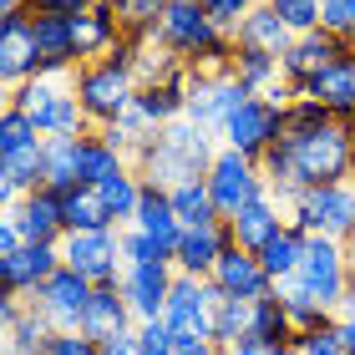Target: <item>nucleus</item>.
Here are the masks:
<instances>
[{"label": "nucleus", "instance_id": "6ab92c4d", "mask_svg": "<svg viewBox=\"0 0 355 355\" xmlns=\"http://www.w3.org/2000/svg\"><path fill=\"white\" fill-rule=\"evenodd\" d=\"M284 223H289V208H284V203H279V198H274V193L264 188L254 203H244V208H239V214L229 218V239H234L239 249L259 254V249L269 244V239L284 229Z\"/></svg>", "mask_w": 355, "mask_h": 355}, {"label": "nucleus", "instance_id": "ea45409f", "mask_svg": "<svg viewBox=\"0 0 355 355\" xmlns=\"http://www.w3.org/2000/svg\"><path fill=\"white\" fill-rule=\"evenodd\" d=\"M31 142H41V127L31 122L15 102H6V112H0V153H21V148H31Z\"/></svg>", "mask_w": 355, "mask_h": 355}, {"label": "nucleus", "instance_id": "72a5a7b5", "mask_svg": "<svg viewBox=\"0 0 355 355\" xmlns=\"http://www.w3.org/2000/svg\"><path fill=\"white\" fill-rule=\"evenodd\" d=\"M168 193H173V214H178L183 229H214V223H223V218H218V203H214V193H208L203 178L178 183V188H168Z\"/></svg>", "mask_w": 355, "mask_h": 355}, {"label": "nucleus", "instance_id": "423d86ee", "mask_svg": "<svg viewBox=\"0 0 355 355\" xmlns=\"http://www.w3.org/2000/svg\"><path fill=\"white\" fill-rule=\"evenodd\" d=\"M218 284L198 279V274H178L173 295H168V325L178 335V350L183 345H214V315H218Z\"/></svg>", "mask_w": 355, "mask_h": 355}, {"label": "nucleus", "instance_id": "c9c22d12", "mask_svg": "<svg viewBox=\"0 0 355 355\" xmlns=\"http://www.w3.org/2000/svg\"><path fill=\"white\" fill-rule=\"evenodd\" d=\"M249 340L274 345V350H284V345H295V340H300L295 325H289V315H284V300H279V295L254 300V325H249Z\"/></svg>", "mask_w": 355, "mask_h": 355}, {"label": "nucleus", "instance_id": "603ef678", "mask_svg": "<svg viewBox=\"0 0 355 355\" xmlns=\"http://www.w3.org/2000/svg\"><path fill=\"white\" fill-rule=\"evenodd\" d=\"M335 340L345 355H355V315H335Z\"/></svg>", "mask_w": 355, "mask_h": 355}, {"label": "nucleus", "instance_id": "412c9836", "mask_svg": "<svg viewBox=\"0 0 355 355\" xmlns=\"http://www.w3.org/2000/svg\"><path fill=\"white\" fill-rule=\"evenodd\" d=\"M36 46H41V76H71L82 67L71 15H41L36 10Z\"/></svg>", "mask_w": 355, "mask_h": 355}, {"label": "nucleus", "instance_id": "4be33fe9", "mask_svg": "<svg viewBox=\"0 0 355 355\" xmlns=\"http://www.w3.org/2000/svg\"><path fill=\"white\" fill-rule=\"evenodd\" d=\"M295 96H315V102H325L340 122H355V56H340L335 67L315 71Z\"/></svg>", "mask_w": 355, "mask_h": 355}, {"label": "nucleus", "instance_id": "cd10ccee", "mask_svg": "<svg viewBox=\"0 0 355 355\" xmlns=\"http://www.w3.org/2000/svg\"><path fill=\"white\" fill-rule=\"evenodd\" d=\"M127 168V153L122 148H112V142L102 132H82L76 137V183H107L112 173H122Z\"/></svg>", "mask_w": 355, "mask_h": 355}, {"label": "nucleus", "instance_id": "e433bc0d", "mask_svg": "<svg viewBox=\"0 0 355 355\" xmlns=\"http://www.w3.org/2000/svg\"><path fill=\"white\" fill-rule=\"evenodd\" d=\"M239 82H244L254 96H269L274 87L284 82V71H279V56H269V51H254V46H239L234 51V67H229Z\"/></svg>", "mask_w": 355, "mask_h": 355}, {"label": "nucleus", "instance_id": "49530a36", "mask_svg": "<svg viewBox=\"0 0 355 355\" xmlns=\"http://www.w3.org/2000/svg\"><path fill=\"white\" fill-rule=\"evenodd\" d=\"M203 10L214 15V21H218L223 31H234V26L254 10V0H203Z\"/></svg>", "mask_w": 355, "mask_h": 355}, {"label": "nucleus", "instance_id": "4c0bfd02", "mask_svg": "<svg viewBox=\"0 0 355 355\" xmlns=\"http://www.w3.org/2000/svg\"><path fill=\"white\" fill-rule=\"evenodd\" d=\"M249 325H254V300L223 295V300H218V315H214V345L229 350V345H239V340H249Z\"/></svg>", "mask_w": 355, "mask_h": 355}, {"label": "nucleus", "instance_id": "c03bdc74", "mask_svg": "<svg viewBox=\"0 0 355 355\" xmlns=\"http://www.w3.org/2000/svg\"><path fill=\"white\" fill-rule=\"evenodd\" d=\"M137 355H178V335L168 320H148L137 325Z\"/></svg>", "mask_w": 355, "mask_h": 355}, {"label": "nucleus", "instance_id": "0eeeda50", "mask_svg": "<svg viewBox=\"0 0 355 355\" xmlns=\"http://www.w3.org/2000/svg\"><path fill=\"white\" fill-rule=\"evenodd\" d=\"M289 223H300L304 234H325L350 244L355 239V183H320L304 188L295 203H289Z\"/></svg>", "mask_w": 355, "mask_h": 355}, {"label": "nucleus", "instance_id": "13d9d810", "mask_svg": "<svg viewBox=\"0 0 355 355\" xmlns=\"http://www.w3.org/2000/svg\"><path fill=\"white\" fill-rule=\"evenodd\" d=\"M0 355H26V350H15V345H6V350H0Z\"/></svg>", "mask_w": 355, "mask_h": 355}, {"label": "nucleus", "instance_id": "f3484780", "mask_svg": "<svg viewBox=\"0 0 355 355\" xmlns=\"http://www.w3.org/2000/svg\"><path fill=\"white\" fill-rule=\"evenodd\" d=\"M6 214L21 223L26 244H61V239H67V208H61V193L56 188L26 193L21 203H6Z\"/></svg>", "mask_w": 355, "mask_h": 355}, {"label": "nucleus", "instance_id": "9d476101", "mask_svg": "<svg viewBox=\"0 0 355 355\" xmlns=\"http://www.w3.org/2000/svg\"><path fill=\"white\" fill-rule=\"evenodd\" d=\"M208 193H214V203H218V218L229 223L244 203H254L264 193V173H259V157H244L239 148H218L214 157V168H208Z\"/></svg>", "mask_w": 355, "mask_h": 355}, {"label": "nucleus", "instance_id": "f03ea898", "mask_svg": "<svg viewBox=\"0 0 355 355\" xmlns=\"http://www.w3.org/2000/svg\"><path fill=\"white\" fill-rule=\"evenodd\" d=\"M132 46H137V36H127L112 56L87 61V67L71 71V92H76V102H82V112H87L92 132L122 122L127 112H132V102H137L142 82H137V71H132Z\"/></svg>", "mask_w": 355, "mask_h": 355}, {"label": "nucleus", "instance_id": "5701e85b", "mask_svg": "<svg viewBox=\"0 0 355 355\" xmlns=\"http://www.w3.org/2000/svg\"><path fill=\"white\" fill-rule=\"evenodd\" d=\"M56 335H61V325L41 310L36 300H21L15 320H0V340L15 345V350H26V355H46L56 345Z\"/></svg>", "mask_w": 355, "mask_h": 355}, {"label": "nucleus", "instance_id": "052dcab7", "mask_svg": "<svg viewBox=\"0 0 355 355\" xmlns=\"http://www.w3.org/2000/svg\"><path fill=\"white\" fill-rule=\"evenodd\" d=\"M350 183H355V168H350Z\"/></svg>", "mask_w": 355, "mask_h": 355}, {"label": "nucleus", "instance_id": "a211bd4d", "mask_svg": "<svg viewBox=\"0 0 355 355\" xmlns=\"http://www.w3.org/2000/svg\"><path fill=\"white\" fill-rule=\"evenodd\" d=\"M208 279L218 284V295H234V300H264V295H274V279H269V269L259 264V254H249L239 244H229L218 254V264H214Z\"/></svg>", "mask_w": 355, "mask_h": 355}, {"label": "nucleus", "instance_id": "473e14b6", "mask_svg": "<svg viewBox=\"0 0 355 355\" xmlns=\"http://www.w3.org/2000/svg\"><path fill=\"white\" fill-rule=\"evenodd\" d=\"M304 244H310V234L300 229V223H284L279 234L269 239V244L259 249V264L269 269V279L279 284V279H289V274L300 269V259H304Z\"/></svg>", "mask_w": 355, "mask_h": 355}, {"label": "nucleus", "instance_id": "c85d7f7f", "mask_svg": "<svg viewBox=\"0 0 355 355\" xmlns=\"http://www.w3.org/2000/svg\"><path fill=\"white\" fill-rule=\"evenodd\" d=\"M137 229L142 234H153L157 244H168V249H178V239H183V223H178V214H173V193L168 188H142V203H137Z\"/></svg>", "mask_w": 355, "mask_h": 355}, {"label": "nucleus", "instance_id": "dca6fc26", "mask_svg": "<svg viewBox=\"0 0 355 355\" xmlns=\"http://www.w3.org/2000/svg\"><path fill=\"white\" fill-rule=\"evenodd\" d=\"M173 279H178L173 264H127L122 295H127V304H132V320H137V325H148V320H163V315H168Z\"/></svg>", "mask_w": 355, "mask_h": 355}, {"label": "nucleus", "instance_id": "2eb2a0df", "mask_svg": "<svg viewBox=\"0 0 355 355\" xmlns=\"http://www.w3.org/2000/svg\"><path fill=\"white\" fill-rule=\"evenodd\" d=\"M56 269H61V244H26L15 254H0V284L15 300H31Z\"/></svg>", "mask_w": 355, "mask_h": 355}, {"label": "nucleus", "instance_id": "3c124183", "mask_svg": "<svg viewBox=\"0 0 355 355\" xmlns=\"http://www.w3.org/2000/svg\"><path fill=\"white\" fill-rule=\"evenodd\" d=\"M15 249H26V234H21V223L6 214L0 218V254H15Z\"/></svg>", "mask_w": 355, "mask_h": 355}, {"label": "nucleus", "instance_id": "bf43d9fd", "mask_svg": "<svg viewBox=\"0 0 355 355\" xmlns=\"http://www.w3.org/2000/svg\"><path fill=\"white\" fill-rule=\"evenodd\" d=\"M345 46H350V56H355V31H350V36H345Z\"/></svg>", "mask_w": 355, "mask_h": 355}, {"label": "nucleus", "instance_id": "e2e57ef3", "mask_svg": "<svg viewBox=\"0 0 355 355\" xmlns=\"http://www.w3.org/2000/svg\"><path fill=\"white\" fill-rule=\"evenodd\" d=\"M96 355H102V350H96Z\"/></svg>", "mask_w": 355, "mask_h": 355}, {"label": "nucleus", "instance_id": "a19ab883", "mask_svg": "<svg viewBox=\"0 0 355 355\" xmlns=\"http://www.w3.org/2000/svg\"><path fill=\"white\" fill-rule=\"evenodd\" d=\"M122 254H127V264H173V249L157 244L153 234H142L137 223L122 229Z\"/></svg>", "mask_w": 355, "mask_h": 355}, {"label": "nucleus", "instance_id": "a878e982", "mask_svg": "<svg viewBox=\"0 0 355 355\" xmlns=\"http://www.w3.org/2000/svg\"><path fill=\"white\" fill-rule=\"evenodd\" d=\"M41 178H46V137L21 153H0V193H6V203H21L26 193H36Z\"/></svg>", "mask_w": 355, "mask_h": 355}, {"label": "nucleus", "instance_id": "f8f14e48", "mask_svg": "<svg viewBox=\"0 0 355 355\" xmlns=\"http://www.w3.org/2000/svg\"><path fill=\"white\" fill-rule=\"evenodd\" d=\"M41 76V46H36V10H10L0 31V87L6 96Z\"/></svg>", "mask_w": 355, "mask_h": 355}, {"label": "nucleus", "instance_id": "1a4fd4ad", "mask_svg": "<svg viewBox=\"0 0 355 355\" xmlns=\"http://www.w3.org/2000/svg\"><path fill=\"white\" fill-rule=\"evenodd\" d=\"M61 264L87 274L92 284H122L127 254H122V229H87L61 239Z\"/></svg>", "mask_w": 355, "mask_h": 355}, {"label": "nucleus", "instance_id": "79ce46f5", "mask_svg": "<svg viewBox=\"0 0 355 355\" xmlns=\"http://www.w3.org/2000/svg\"><path fill=\"white\" fill-rule=\"evenodd\" d=\"M274 15L295 31V36H304V31H325L320 26V0H269Z\"/></svg>", "mask_w": 355, "mask_h": 355}, {"label": "nucleus", "instance_id": "ddd939ff", "mask_svg": "<svg viewBox=\"0 0 355 355\" xmlns=\"http://www.w3.org/2000/svg\"><path fill=\"white\" fill-rule=\"evenodd\" d=\"M92 295H96V284L87 279V274H76L71 264H61V269H56L51 279H46L36 295H31V300H36L61 330H82V315H87Z\"/></svg>", "mask_w": 355, "mask_h": 355}, {"label": "nucleus", "instance_id": "393cba45", "mask_svg": "<svg viewBox=\"0 0 355 355\" xmlns=\"http://www.w3.org/2000/svg\"><path fill=\"white\" fill-rule=\"evenodd\" d=\"M132 325L137 320H132V304H127L122 284H96V295H92L87 315H82V335L87 340H107V335L132 330Z\"/></svg>", "mask_w": 355, "mask_h": 355}, {"label": "nucleus", "instance_id": "bb28decb", "mask_svg": "<svg viewBox=\"0 0 355 355\" xmlns=\"http://www.w3.org/2000/svg\"><path fill=\"white\" fill-rule=\"evenodd\" d=\"M234 41H239V46H254V51H269V56H284L289 46H295V31L274 15L269 0H259V6H254L244 21L234 26Z\"/></svg>", "mask_w": 355, "mask_h": 355}, {"label": "nucleus", "instance_id": "8fccbe9b", "mask_svg": "<svg viewBox=\"0 0 355 355\" xmlns=\"http://www.w3.org/2000/svg\"><path fill=\"white\" fill-rule=\"evenodd\" d=\"M31 10H41V15H87L92 0H31Z\"/></svg>", "mask_w": 355, "mask_h": 355}, {"label": "nucleus", "instance_id": "864d4df0", "mask_svg": "<svg viewBox=\"0 0 355 355\" xmlns=\"http://www.w3.org/2000/svg\"><path fill=\"white\" fill-rule=\"evenodd\" d=\"M223 355H279L274 345H259V340H239V345H229Z\"/></svg>", "mask_w": 355, "mask_h": 355}, {"label": "nucleus", "instance_id": "09e8293b", "mask_svg": "<svg viewBox=\"0 0 355 355\" xmlns=\"http://www.w3.org/2000/svg\"><path fill=\"white\" fill-rule=\"evenodd\" d=\"M46 355H96V340H87L82 330H61L56 345L46 350Z\"/></svg>", "mask_w": 355, "mask_h": 355}, {"label": "nucleus", "instance_id": "aec40b11", "mask_svg": "<svg viewBox=\"0 0 355 355\" xmlns=\"http://www.w3.org/2000/svg\"><path fill=\"white\" fill-rule=\"evenodd\" d=\"M71 21H76V51H82V67H87V61L112 56L127 41V26H122V15H117V0H92V10L87 15H71Z\"/></svg>", "mask_w": 355, "mask_h": 355}, {"label": "nucleus", "instance_id": "6e6552de", "mask_svg": "<svg viewBox=\"0 0 355 355\" xmlns=\"http://www.w3.org/2000/svg\"><path fill=\"white\" fill-rule=\"evenodd\" d=\"M249 96L254 92L239 82L234 71H188V82H183V102H188L183 117L203 122L208 132H223V122H229Z\"/></svg>", "mask_w": 355, "mask_h": 355}, {"label": "nucleus", "instance_id": "39448f33", "mask_svg": "<svg viewBox=\"0 0 355 355\" xmlns=\"http://www.w3.org/2000/svg\"><path fill=\"white\" fill-rule=\"evenodd\" d=\"M295 279H300V289H304L315 304H325V310L335 315V310H340V300H345V289L355 284V274H350V249L340 244V239L310 234Z\"/></svg>", "mask_w": 355, "mask_h": 355}, {"label": "nucleus", "instance_id": "7c9ffc66", "mask_svg": "<svg viewBox=\"0 0 355 355\" xmlns=\"http://www.w3.org/2000/svg\"><path fill=\"white\" fill-rule=\"evenodd\" d=\"M61 208H67V234H87V229H122V223L107 214L102 193H96L92 183H76L71 193H61Z\"/></svg>", "mask_w": 355, "mask_h": 355}, {"label": "nucleus", "instance_id": "4d7b16f0", "mask_svg": "<svg viewBox=\"0 0 355 355\" xmlns=\"http://www.w3.org/2000/svg\"><path fill=\"white\" fill-rule=\"evenodd\" d=\"M345 249H350V274H355V239H350V244H345Z\"/></svg>", "mask_w": 355, "mask_h": 355}, {"label": "nucleus", "instance_id": "a18cd8bd", "mask_svg": "<svg viewBox=\"0 0 355 355\" xmlns=\"http://www.w3.org/2000/svg\"><path fill=\"white\" fill-rule=\"evenodd\" d=\"M320 26L335 31V36H350L355 31V0H320Z\"/></svg>", "mask_w": 355, "mask_h": 355}, {"label": "nucleus", "instance_id": "37998d69", "mask_svg": "<svg viewBox=\"0 0 355 355\" xmlns=\"http://www.w3.org/2000/svg\"><path fill=\"white\" fill-rule=\"evenodd\" d=\"M163 10H168V0H117V15H122V26L132 31V36H148Z\"/></svg>", "mask_w": 355, "mask_h": 355}, {"label": "nucleus", "instance_id": "b1692460", "mask_svg": "<svg viewBox=\"0 0 355 355\" xmlns=\"http://www.w3.org/2000/svg\"><path fill=\"white\" fill-rule=\"evenodd\" d=\"M229 223H214V229H183V239H178L173 249V269L178 274H198V279H208L218 264V254L229 249Z\"/></svg>", "mask_w": 355, "mask_h": 355}, {"label": "nucleus", "instance_id": "58836bf2", "mask_svg": "<svg viewBox=\"0 0 355 355\" xmlns=\"http://www.w3.org/2000/svg\"><path fill=\"white\" fill-rule=\"evenodd\" d=\"M41 188L71 193L76 188V137H46V178Z\"/></svg>", "mask_w": 355, "mask_h": 355}, {"label": "nucleus", "instance_id": "680f3d73", "mask_svg": "<svg viewBox=\"0 0 355 355\" xmlns=\"http://www.w3.org/2000/svg\"><path fill=\"white\" fill-rule=\"evenodd\" d=\"M254 6H259V0H254Z\"/></svg>", "mask_w": 355, "mask_h": 355}, {"label": "nucleus", "instance_id": "20e7f679", "mask_svg": "<svg viewBox=\"0 0 355 355\" xmlns=\"http://www.w3.org/2000/svg\"><path fill=\"white\" fill-rule=\"evenodd\" d=\"M6 102H15L31 122L41 127V137H82L92 132L82 102L71 92V76H31L26 87H15Z\"/></svg>", "mask_w": 355, "mask_h": 355}, {"label": "nucleus", "instance_id": "5fc2aeb1", "mask_svg": "<svg viewBox=\"0 0 355 355\" xmlns=\"http://www.w3.org/2000/svg\"><path fill=\"white\" fill-rule=\"evenodd\" d=\"M178 355H223V350H218V345H183Z\"/></svg>", "mask_w": 355, "mask_h": 355}, {"label": "nucleus", "instance_id": "9b49d317", "mask_svg": "<svg viewBox=\"0 0 355 355\" xmlns=\"http://www.w3.org/2000/svg\"><path fill=\"white\" fill-rule=\"evenodd\" d=\"M279 137H284V102H274V96H249L218 132L223 148H239L244 157H264Z\"/></svg>", "mask_w": 355, "mask_h": 355}, {"label": "nucleus", "instance_id": "6e6d98bb", "mask_svg": "<svg viewBox=\"0 0 355 355\" xmlns=\"http://www.w3.org/2000/svg\"><path fill=\"white\" fill-rule=\"evenodd\" d=\"M10 10H31V0H0V15H10Z\"/></svg>", "mask_w": 355, "mask_h": 355}, {"label": "nucleus", "instance_id": "2f4dec72", "mask_svg": "<svg viewBox=\"0 0 355 355\" xmlns=\"http://www.w3.org/2000/svg\"><path fill=\"white\" fill-rule=\"evenodd\" d=\"M142 188H148V178H142L132 163H127L122 173H112L107 178V183H96V193H102V203H107V214L112 218H117L122 223V229H127V223H132L137 218V203H142Z\"/></svg>", "mask_w": 355, "mask_h": 355}, {"label": "nucleus", "instance_id": "4468645a", "mask_svg": "<svg viewBox=\"0 0 355 355\" xmlns=\"http://www.w3.org/2000/svg\"><path fill=\"white\" fill-rule=\"evenodd\" d=\"M340 56H350L345 36H335V31H304V36H295V46H289V51L279 56V71H284V82L300 92L315 71L335 67Z\"/></svg>", "mask_w": 355, "mask_h": 355}, {"label": "nucleus", "instance_id": "f257e3e1", "mask_svg": "<svg viewBox=\"0 0 355 355\" xmlns=\"http://www.w3.org/2000/svg\"><path fill=\"white\" fill-rule=\"evenodd\" d=\"M218 148H223L218 132H208V127L193 122V117H178L132 157V168L148 178L153 188H178V183H193V178H208Z\"/></svg>", "mask_w": 355, "mask_h": 355}, {"label": "nucleus", "instance_id": "7ed1b4c3", "mask_svg": "<svg viewBox=\"0 0 355 355\" xmlns=\"http://www.w3.org/2000/svg\"><path fill=\"white\" fill-rule=\"evenodd\" d=\"M289 148H295V163L304 188H320V183H350V168H355V122H320L310 132H284Z\"/></svg>", "mask_w": 355, "mask_h": 355}, {"label": "nucleus", "instance_id": "f704fd0d", "mask_svg": "<svg viewBox=\"0 0 355 355\" xmlns=\"http://www.w3.org/2000/svg\"><path fill=\"white\" fill-rule=\"evenodd\" d=\"M274 295L284 300V315H289V325H295V335H310V330H325V325H335V315L325 310V304H315L310 295H304L295 274L274 284Z\"/></svg>", "mask_w": 355, "mask_h": 355}, {"label": "nucleus", "instance_id": "de8ad7c7", "mask_svg": "<svg viewBox=\"0 0 355 355\" xmlns=\"http://www.w3.org/2000/svg\"><path fill=\"white\" fill-rule=\"evenodd\" d=\"M300 355H345L340 350V340H335V325H325V330H310V335H300Z\"/></svg>", "mask_w": 355, "mask_h": 355}, {"label": "nucleus", "instance_id": "c756f323", "mask_svg": "<svg viewBox=\"0 0 355 355\" xmlns=\"http://www.w3.org/2000/svg\"><path fill=\"white\" fill-rule=\"evenodd\" d=\"M259 173H264V188H269L284 208L304 193V178H300V163H295V148H289V137H279V142H274V148L259 157Z\"/></svg>", "mask_w": 355, "mask_h": 355}]
</instances>
